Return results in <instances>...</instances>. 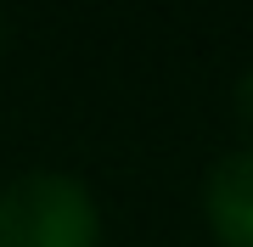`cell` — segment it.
<instances>
[{
	"label": "cell",
	"mask_w": 253,
	"mask_h": 247,
	"mask_svg": "<svg viewBox=\"0 0 253 247\" xmlns=\"http://www.w3.org/2000/svg\"><path fill=\"white\" fill-rule=\"evenodd\" d=\"M0 247H101V208L79 174L28 169L0 185Z\"/></svg>",
	"instance_id": "obj_1"
},
{
	"label": "cell",
	"mask_w": 253,
	"mask_h": 247,
	"mask_svg": "<svg viewBox=\"0 0 253 247\" xmlns=\"http://www.w3.org/2000/svg\"><path fill=\"white\" fill-rule=\"evenodd\" d=\"M203 225L219 247H253V146L225 152L203 180Z\"/></svg>",
	"instance_id": "obj_2"
},
{
	"label": "cell",
	"mask_w": 253,
	"mask_h": 247,
	"mask_svg": "<svg viewBox=\"0 0 253 247\" xmlns=\"http://www.w3.org/2000/svg\"><path fill=\"white\" fill-rule=\"evenodd\" d=\"M236 118H242V129H253V68L236 79Z\"/></svg>",
	"instance_id": "obj_3"
},
{
	"label": "cell",
	"mask_w": 253,
	"mask_h": 247,
	"mask_svg": "<svg viewBox=\"0 0 253 247\" xmlns=\"http://www.w3.org/2000/svg\"><path fill=\"white\" fill-rule=\"evenodd\" d=\"M0 51H6V17H0Z\"/></svg>",
	"instance_id": "obj_4"
}]
</instances>
